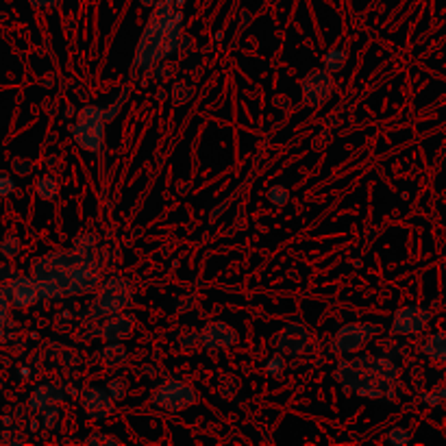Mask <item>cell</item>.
<instances>
[{
    "mask_svg": "<svg viewBox=\"0 0 446 446\" xmlns=\"http://www.w3.org/2000/svg\"><path fill=\"white\" fill-rule=\"evenodd\" d=\"M423 355L436 364H446V331H436L423 342Z\"/></svg>",
    "mask_w": 446,
    "mask_h": 446,
    "instance_id": "16",
    "label": "cell"
},
{
    "mask_svg": "<svg viewBox=\"0 0 446 446\" xmlns=\"http://www.w3.org/2000/svg\"><path fill=\"white\" fill-rule=\"evenodd\" d=\"M333 89H336L333 74H331L329 70H325V68L309 70L301 79L303 103L307 107H312V109L327 105L331 100V96H333Z\"/></svg>",
    "mask_w": 446,
    "mask_h": 446,
    "instance_id": "9",
    "label": "cell"
},
{
    "mask_svg": "<svg viewBox=\"0 0 446 446\" xmlns=\"http://www.w3.org/2000/svg\"><path fill=\"white\" fill-rule=\"evenodd\" d=\"M150 72L155 74L157 81H170V76L174 74V66H170V63H163V61H157L155 66L150 68Z\"/></svg>",
    "mask_w": 446,
    "mask_h": 446,
    "instance_id": "32",
    "label": "cell"
},
{
    "mask_svg": "<svg viewBox=\"0 0 446 446\" xmlns=\"http://www.w3.org/2000/svg\"><path fill=\"white\" fill-rule=\"evenodd\" d=\"M0 290L5 292L9 303L18 309H29L40 301V294H37V281L33 279V274H20V277L14 274Z\"/></svg>",
    "mask_w": 446,
    "mask_h": 446,
    "instance_id": "11",
    "label": "cell"
},
{
    "mask_svg": "<svg viewBox=\"0 0 446 446\" xmlns=\"http://www.w3.org/2000/svg\"><path fill=\"white\" fill-rule=\"evenodd\" d=\"M268 202L270 205H274V207H285L287 202H290V189L285 187V185H272L270 189H268Z\"/></svg>",
    "mask_w": 446,
    "mask_h": 446,
    "instance_id": "26",
    "label": "cell"
},
{
    "mask_svg": "<svg viewBox=\"0 0 446 446\" xmlns=\"http://www.w3.org/2000/svg\"><path fill=\"white\" fill-rule=\"evenodd\" d=\"M150 405L159 407L163 412L170 414H181L187 407H192L198 403V394L196 390L187 384L183 379H168L159 384L150 394Z\"/></svg>",
    "mask_w": 446,
    "mask_h": 446,
    "instance_id": "6",
    "label": "cell"
},
{
    "mask_svg": "<svg viewBox=\"0 0 446 446\" xmlns=\"http://www.w3.org/2000/svg\"><path fill=\"white\" fill-rule=\"evenodd\" d=\"M29 3L35 9H53L61 3V0H29Z\"/></svg>",
    "mask_w": 446,
    "mask_h": 446,
    "instance_id": "36",
    "label": "cell"
},
{
    "mask_svg": "<svg viewBox=\"0 0 446 446\" xmlns=\"http://www.w3.org/2000/svg\"><path fill=\"white\" fill-rule=\"evenodd\" d=\"M14 272L16 270L11 266H0V281H3V279H5V281H9V279L14 277Z\"/></svg>",
    "mask_w": 446,
    "mask_h": 446,
    "instance_id": "37",
    "label": "cell"
},
{
    "mask_svg": "<svg viewBox=\"0 0 446 446\" xmlns=\"http://www.w3.org/2000/svg\"><path fill=\"white\" fill-rule=\"evenodd\" d=\"M431 322V312L420 305H403L392 316L390 331L394 336H418L429 327Z\"/></svg>",
    "mask_w": 446,
    "mask_h": 446,
    "instance_id": "10",
    "label": "cell"
},
{
    "mask_svg": "<svg viewBox=\"0 0 446 446\" xmlns=\"http://www.w3.org/2000/svg\"><path fill=\"white\" fill-rule=\"evenodd\" d=\"M139 5H142L144 9H152V7L159 5V0H139Z\"/></svg>",
    "mask_w": 446,
    "mask_h": 446,
    "instance_id": "39",
    "label": "cell"
},
{
    "mask_svg": "<svg viewBox=\"0 0 446 446\" xmlns=\"http://www.w3.org/2000/svg\"><path fill=\"white\" fill-rule=\"evenodd\" d=\"M11 170L18 176H29L35 170V163L27 157H14L11 159Z\"/></svg>",
    "mask_w": 446,
    "mask_h": 446,
    "instance_id": "31",
    "label": "cell"
},
{
    "mask_svg": "<svg viewBox=\"0 0 446 446\" xmlns=\"http://www.w3.org/2000/svg\"><path fill=\"white\" fill-rule=\"evenodd\" d=\"M159 3H161V0H159ZM163 3H168V5H172V7H176V9H183L187 0H163Z\"/></svg>",
    "mask_w": 446,
    "mask_h": 446,
    "instance_id": "38",
    "label": "cell"
},
{
    "mask_svg": "<svg viewBox=\"0 0 446 446\" xmlns=\"http://www.w3.org/2000/svg\"><path fill=\"white\" fill-rule=\"evenodd\" d=\"M103 360L109 368H124L129 364V351L122 342H107L103 347Z\"/></svg>",
    "mask_w": 446,
    "mask_h": 446,
    "instance_id": "17",
    "label": "cell"
},
{
    "mask_svg": "<svg viewBox=\"0 0 446 446\" xmlns=\"http://www.w3.org/2000/svg\"><path fill=\"white\" fill-rule=\"evenodd\" d=\"M333 379L344 394H353L360 399H388L401 397V366L390 357L362 355L355 360H340Z\"/></svg>",
    "mask_w": 446,
    "mask_h": 446,
    "instance_id": "1",
    "label": "cell"
},
{
    "mask_svg": "<svg viewBox=\"0 0 446 446\" xmlns=\"http://www.w3.org/2000/svg\"><path fill=\"white\" fill-rule=\"evenodd\" d=\"M379 333V325L375 322H349L342 325L333 340H331V353L344 357V355H353L357 351H362L368 342Z\"/></svg>",
    "mask_w": 446,
    "mask_h": 446,
    "instance_id": "7",
    "label": "cell"
},
{
    "mask_svg": "<svg viewBox=\"0 0 446 446\" xmlns=\"http://www.w3.org/2000/svg\"><path fill=\"white\" fill-rule=\"evenodd\" d=\"M105 390L109 392V397H111L113 401L120 403V401L126 399V394H129V384H126V379H124V377H116V379H111V381H109Z\"/></svg>",
    "mask_w": 446,
    "mask_h": 446,
    "instance_id": "25",
    "label": "cell"
},
{
    "mask_svg": "<svg viewBox=\"0 0 446 446\" xmlns=\"http://www.w3.org/2000/svg\"><path fill=\"white\" fill-rule=\"evenodd\" d=\"M266 373H268V377H272V379L281 377L285 373V355L274 351L270 357H268V362H266Z\"/></svg>",
    "mask_w": 446,
    "mask_h": 446,
    "instance_id": "24",
    "label": "cell"
},
{
    "mask_svg": "<svg viewBox=\"0 0 446 446\" xmlns=\"http://www.w3.org/2000/svg\"><path fill=\"white\" fill-rule=\"evenodd\" d=\"M85 444L87 446H120L122 442L118 438H113V436H107V433H89V436L85 438Z\"/></svg>",
    "mask_w": 446,
    "mask_h": 446,
    "instance_id": "30",
    "label": "cell"
},
{
    "mask_svg": "<svg viewBox=\"0 0 446 446\" xmlns=\"http://www.w3.org/2000/svg\"><path fill=\"white\" fill-rule=\"evenodd\" d=\"M63 399H66V390H63V388H59V386H55V384H42V386H37V388L31 392L29 407H31V412L42 414L48 405L61 403Z\"/></svg>",
    "mask_w": 446,
    "mask_h": 446,
    "instance_id": "15",
    "label": "cell"
},
{
    "mask_svg": "<svg viewBox=\"0 0 446 446\" xmlns=\"http://www.w3.org/2000/svg\"><path fill=\"white\" fill-rule=\"evenodd\" d=\"M270 344L274 347V351H279L285 357H301L309 351L312 333H309L307 325L294 316L283 325V329L279 331V333L270 338Z\"/></svg>",
    "mask_w": 446,
    "mask_h": 446,
    "instance_id": "8",
    "label": "cell"
},
{
    "mask_svg": "<svg viewBox=\"0 0 446 446\" xmlns=\"http://www.w3.org/2000/svg\"><path fill=\"white\" fill-rule=\"evenodd\" d=\"M239 342V333L224 320H211L200 329V347L213 353V351H224L231 349Z\"/></svg>",
    "mask_w": 446,
    "mask_h": 446,
    "instance_id": "12",
    "label": "cell"
},
{
    "mask_svg": "<svg viewBox=\"0 0 446 446\" xmlns=\"http://www.w3.org/2000/svg\"><path fill=\"white\" fill-rule=\"evenodd\" d=\"M200 342V331H187V333H183L181 338H178V347H181L183 351H192L194 349V344Z\"/></svg>",
    "mask_w": 446,
    "mask_h": 446,
    "instance_id": "33",
    "label": "cell"
},
{
    "mask_svg": "<svg viewBox=\"0 0 446 446\" xmlns=\"http://www.w3.org/2000/svg\"><path fill=\"white\" fill-rule=\"evenodd\" d=\"M347 61H349L347 50H344V48H331V50H327V53L322 55V68L329 70L331 74H338V72L344 70Z\"/></svg>",
    "mask_w": 446,
    "mask_h": 446,
    "instance_id": "18",
    "label": "cell"
},
{
    "mask_svg": "<svg viewBox=\"0 0 446 446\" xmlns=\"http://www.w3.org/2000/svg\"><path fill=\"white\" fill-rule=\"evenodd\" d=\"M81 407L89 420H107L116 412V401L100 386H89L81 392Z\"/></svg>",
    "mask_w": 446,
    "mask_h": 446,
    "instance_id": "13",
    "label": "cell"
},
{
    "mask_svg": "<svg viewBox=\"0 0 446 446\" xmlns=\"http://www.w3.org/2000/svg\"><path fill=\"white\" fill-rule=\"evenodd\" d=\"M133 296H135V290L129 279L113 274L98 285L94 303H92V316L107 318L111 314H118L126 307H131Z\"/></svg>",
    "mask_w": 446,
    "mask_h": 446,
    "instance_id": "5",
    "label": "cell"
},
{
    "mask_svg": "<svg viewBox=\"0 0 446 446\" xmlns=\"http://www.w3.org/2000/svg\"><path fill=\"white\" fill-rule=\"evenodd\" d=\"M194 96V87L187 85L185 81H174L170 87V98L174 105H185L189 98Z\"/></svg>",
    "mask_w": 446,
    "mask_h": 446,
    "instance_id": "21",
    "label": "cell"
},
{
    "mask_svg": "<svg viewBox=\"0 0 446 446\" xmlns=\"http://www.w3.org/2000/svg\"><path fill=\"white\" fill-rule=\"evenodd\" d=\"M183 37V9H176L168 3L152 7L146 20V27L139 35L135 48L133 68L139 72H150L157 61L170 59L178 53V42Z\"/></svg>",
    "mask_w": 446,
    "mask_h": 446,
    "instance_id": "3",
    "label": "cell"
},
{
    "mask_svg": "<svg viewBox=\"0 0 446 446\" xmlns=\"http://www.w3.org/2000/svg\"><path fill=\"white\" fill-rule=\"evenodd\" d=\"M96 244H98V237L94 233H79L72 242V248L76 253L89 255V253H96Z\"/></svg>",
    "mask_w": 446,
    "mask_h": 446,
    "instance_id": "23",
    "label": "cell"
},
{
    "mask_svg": "<svg viewBox=\"0 0 446 446\" xmlns=\"http://www.w3.org/2000/svg\"><path fill=\"white\" fill-rule=\"evenodd\" d=\"M105 126L107 120L103 109L87 105L76 111V120L70 126V135L79 148L92 152V155H98L105 144Z\"/></svg>",
    "mask_w": 446,
    "mask_h": 446,
    "instance_id": "4",
    "label": "cell"
},
{
    "mask_svg": "<svg viewBox=\"0 0 446 446\" xmlns=\"http://www.w3.org/2000/svg\"><path fill=\"white\" fill-rule=\"evenodd\" d=\"M9 309H11V303H9L5 292L0 290V327H5L7 318H9Z\"/></svg>",
    "mask_w": 446,
    "mask_h": 446,
    "instance_id": "35",
    "label": "cell"
},
{
    "mask_svg": "<svg viewBox=\"0 0 446 446\" xmlns=\"http://www.w3.org/2000/svg\"><path fill=\"white\" fill-rule=\"evenodd\" d=\"M35 192L37 196H40L42 200H55L59 196V183H57V178L53 174H44L37 178V183H35Z\"/></svg>",
    "mask_w": 446,
    "mask_h": 446,
    "instance_id": "19",
    "label": "cell"
},
{
    "mask_svg": "<svg viewBox=\"0 0 446 446\" xmlns=\"http://www.w3.org/2000/svg\"><path fill=\"white\" fill-rule=\"evenodd\" d=\"M412 440V433L407 427H392L388 433H386V442L392 444V446H407Z\"/></svg>",
    "mask_w": 446,
    "mask_h": 446,
    "instance_id": "27",
    "label": "cell"
},
{
    "mask_svg": "<svg viewBox=\"0 0 446 446\" xmlns=\"http://www.w3.org/2000/svg\"><path fill=\"white\" fill-rule=\"evenodd\" d=\"M16 192V181L9 174L0 172V198H7Z\"/></svg>",
    "mask_w": 446,
    "mask_h": 446,
    "instance_id": "34",
    "label": "cell"
},
{
    "mask_svg": "<svg viewBox=\"0 0 446 446\" xmlns=\"http://www.w3.org/2000/svg\"><path fill=\"white\" fill-rule=\"evenodd\" d=\"M22 250V239L16 233H7L3 239H0V255L5 259H16Z\"/></svg>",
    "mask_w": 446,
    "mask_h": 446,
    "instance_id": "20",
    "label": "cell"
},
{
    "mask_svg": "<svg viewBox=\"0 0 446 446\" xmlns=\"http://www.w3.org/2000/svg\"><path fill=\"white\" fill-rule=\"evenodd\" d=\"M129 94H131V89H129V87H124L122 92H120V96H118L116 100H113V103H111L107 109H103L107 124H109L111 120H116V116L122 111V107H124V103H126V98H129Z\"/></svg>",
    "mask_w": 446,
    "mask_h": 446,
    "instance_id": "28",
    "label": "cell"
},
{
    "mask_svg": "<svg viewBox=\"0 0 446 446\" xmlns=\"http://www.w3.org/2000/svg\"><path fill=\"white\" fill-rule=\"evenodd\" d=\"M420 399H423V403L427 407H438L446 401V386H436L433 390H427V392H423V397Z\"/></svg>",
    "mask_w": 446,
    "mask_h": 446,
    "instance_id": "29",
    "label": "cell"
},
{
    "mask_svg": "<svg viewBox=\"0 0 446 446\" xmlns=\"http://www.w3.org/2000/svg\"><path fill=\"white\" fill-rule=\"evenodd\" d=\"M135 325H137L135 314L122 309L118 314L107 316L98 333L105 342H124L126 338H131V333L135 331Z\"/></svg>",
    "mask_w": 446,
    "mask_h": 446,
    "instance_id": "14",
    "label": "cell"
},
{
    "mask_svg": "<svg viewBox=\"0 0 446 446\" xmlns=\"http://www.w3.org/2000/svg\"><path fill=\"white\" fill-rule=\"evenodd\" d=\"M35 281L55 283L63 296L92 294L100 285V263L94 253L83 255L70 250H53L37 257L31 266Z\"/></svg>",
    "mask_w": 446,
    "mask_h": 446,
    "instance_id": "2",
    "label": "cell"
},
{
    "mask_svg": "<svg viewBox=\"0 0 446 446\" xmlns=\"http://www.w3.org/2000/svg\"><path fill=\"white\" fill-rule=\"evenodd\" d=\"M61 416H63V412H61L59 403L48 405L46 410L42 412V427H44L46 431H57V427H59V423H61Z\"/></svg>",
    "mask_w": 446,
    "mask_h": 446,
    "instance_id": "22",
    "label": "cell"
}]
</instances>
